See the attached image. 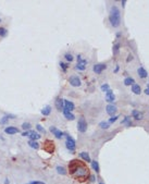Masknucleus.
<instances>
[{
    "mask_svg": "<svg viewBox=\"0 0 149 184\" xmlns=\"http://www.w3.org/2000/svg\"><path fill=\"white\" fill-rule=\"evenodd\" d=\"M70 169V172L75 176L77 179H85L89 175L88 173V169L87 167L85 166L84 164H82V161H78V160H73L71 161V164L69 166Z\"/></svg>",
    "mask_w": 149,
    "mask_h": 184,
    "instance_id": "1",
    "label": "nucleus"
},
{
    "mask_svg": "<svg viewBox=\"0 0 149 184\" xmlns=\"http://www.w3.org/2000/svg\"><path fill=\"white\" fill-rule=\"evenodd\" d=\"M109 20H110V23L113 27H118L120 25V23H121V14H120V10L116 7L111 8Z\"/></svg>",
    "mask_w": 149,
    "mask_h": 184,
    "instance_id": "2",
    "label": "nucleus"
},
{
    "mask_svg": "<svg viewBox=\"0 0 149 184\" xmlns=\"http://www.w3.org/2000/svg\"><path fill=\"white\" fill-rule=\"evenodd\" d=\"M22 136L24 137H29L31 138V141H35V139H39L40 138V135L38 133H36L35 131H26L22 134Z\"/></svg>",
    "mask_w": 149,
    "mask_h": 184,
    "instance_id": "3",
    "label": "nucleus"
},
{
    "mask_svg": "<svg viewBox=\"0 0 149 184\" xmlns=\"http://www.w3.org/2000/svg\"><path fill=\"white\" fill-rule=\"evenodd\" d=\"M86 65H87V60L85 59H82L81 56H77V64H76V69L80 70V71H84L86 69Z\"/></svg>",
    "mask_w": 149,
    "mask_h": 184,
    "instance_id": "4",
    "label": "nucleus"
},
{
    "mask_svg": "<svg viewBox=\"0 0 149 184\" xmlns=\"http://www.w3.org/2000/svg\"><path fill=\"white\" fill-rule=\"evenodd\" d=\"M77 130L80 131L81 133H84L86 132L87 130V123H86V120H85V118H80V120H78V123H77Z\"/></svg>",
    "mask_w": 149,
    "mask_h": 184,
    "instance_id": "5",
    "label": "nucleus"
},
{
    "mask_svg": "<svg viewBox=\"0 0 149 184\" xmlns=\"http://www.w3.org/2000/svg\"><path fill=\"white\" fill-rule=\"evenodd\" d=\"M67 148L70 151H74L75 150V141L73 139L71 136H67V142H65Z\"/></svg>",
    "mask_w": 149,
    "mask_h": 184,
    "instance_id": "6",
    "label": "nucleus"
},
{
    "mask_svg": "<svg viewBox=\"0 0 149 184\" xmlns=\"http://www.w3.org/2000/svg\"><path fill=\"white\" fill-rule=\"evenodd\" d=\"M105 69H106V64H102V63H98L94 65V72L97 73V74H100Z\"/></svg>",
    "mask_w": 149,
    "mask_h": 184,
    "instance_id": "7",
    "label": "nucleus"
},
{
    "mask_svg": "<svg viewBox=\"0 0 149 184\" xmlns=\"http://www.w3.org/2000/svg\"><path fill=\"white\" fill-rule=\"evenodd\" d=\"M56 107H57V109L59 110V111H62V110H63V108H64V100L62 99V98H57Z\"/></svg>",
    "mask_w": 149,
    "mask_h": 184,
    "instance_id": "8",
    "label": "nucleus"
},
{
    "mask_svg": "<svg viewBox=\"0 0 149 184\" xmlns=\"http://www.w3.org/2000/svg\"><path fill=\"white\" fill-rule=\"evenodd\" d=\"M70 83H71V85L74 87L81 86V80L78 79V76H72L70 79Z\"/></svg>",
    "mask_w": 149,
    "mask_h": 184,
    "instance_id": "9",
    "label": "nucleus"
},
{
    "mask_svg": "<svg viewBox=\"0 0 149 184\" xmlns=\"http://www.w3.org/2000/svg\"><path fill=\"white\" fill-rule=\"evenodd\" d=\"M106 99H107V101H109V102H113V101H114L115 96H114V94L112 93V90H109L108 92H106Z\"/></svg>",
    "mask_w": 149,
    "mask_h": 184,
    "instance_id": "10",
    "label": "nucleus"
},
{
    "mask_svg": "<svg viewBox=\"0 0 149 184\" xmlns=\"http://www.w3.org/2000/svg\"><path fill=\"white\" fill-rule=\"evenodd\" d=\"M50 131H51L52 133H53V135L56 136L57 138H61V137H63V132L59 131L57 128H54V126H51V128H50Z\"/></svg>",
    "mask_w": 149,
    "mask_h": 184,
    "instance_id": "11",
    "label": "nucleus"
},
{
    "mask_svg": "<svg viewBox=\"0 0 149 184\" xmlns=\"http://www.w3.org/2000/svg\"><path fill=\"white\" fill-rule=\"evenodd\" d=\"M5 132L7 134H10V135H13V134H16L19 133V130L16 128H14V126H8V128L5 129Z\"/></svg>",
    "mask_w": 149,
    "mask_h": 184,
    "instance_id": "12",
    "label": "nucleus"
},
{
    "mask_svg": "<svg viewBox=\"0 0 149 184\" xmlns=\"http://www.w3.org/2000/svg\"><path fill=\"white\" fill-rule=\"evenodd\" d=\"M62 112H63V114H64V117L67 118V120H74L75 119V117H74V114H73L71 111H69V110H67V109H63L62 110Z\"/></svg>",
    "mask_w": 149,
    "mask_h": 184,
    "instance_id": "13",
    "label": "nucleus"
},
{
    "mask_svg": "<svg viewBox=\"0 0 149 184\" xmlns=\"http://www.w3.org/2000/svg\"><path fill=\"white\" fill-rule=\"evenodd\" d=\"M63 109L72 111V110H74V104L72 101H69V100H64V108Z\"/></svg>",
    "mask_w": 149,
    "mask_h": 184,
    "instance_id": "14",
    "label": "nucleus"
},
{
    "mask_svg": "<svg viewBox=\"0 0 149 184\" xmlns=\"http://www.w3.org/2000/svg\"><path fill=\"white\" fill-rule=\"evenodd\" d=\"M116 107L115 106H113V105H108L107 106V112H108V114H110V115H112L113 113H115L116 112Z\"/></svg>",
    "mask_w": 149,
    "mask_h": 184,
    "instance_id": "15",
    "label": "nucleus"
},
{
    "mask_svg": "<svg viewBox=\"0 0 149 184\" xmlns=\"http://www.w3.org/2000/svg\"><path fill=\"white\" fill-rule=\"evenodd\" d=\"M132 92H133L134 94L139 95L140 94V86H139L138 84H135V83H134V84L132 85Z\"/></svg>",
    "mask_w": 149,
    "mask_h": 184,
    "instance_id": "16",
    "label": "nucleus"
},
{
    "mask_svg": "<svg viewBox=\"0 0 149 184\" xmlns=\"http://www.w3.org/2000/svg\"><path fill=\"white\" fill-rule=\"evenodd\" d=\"M137 72H138V75L141 77V79H145V77L148 76V74H147V71L144 69V68H141V67H140V68L138 69V71H137Z\"/></svg>",
    "mask_w": 149,
    "mask_h": 184,
    "instance_id": "17",
    "label": "nucleus"
},
{
    "mask_svg": "<svg viewBox=\"0 0 149 184\" xmlns=\"http://www.w3.org/2000/svg\"><path fill=\"white\" fill-rule=\"evenodd\" d=\"M50 112H51V107L50 106H46V107H44L43 110H41V114L43 115H49Z\"/></svg>",
    "mask_w": 149,
    "mask_h": 184,
    "instance_id": "18",
    "label": "nucleus"
},
{
    "mask_svg": "<svg viewBox=\"0 0 149 184\" xmlns=\"http://www.w3.org/2000/svg\"><path fill=\"white\" fill-rule=\"evenodd\" d=\"M80 156L82 157L83 159H84L85 161H87V162H91V159H90L89 155H88V153H85V151H83V153L80 154Z\"/></svg>",
    "mask_w": 149,
    "mask_h": 184,
    "instance_id": "19",
    "label": "nucleus"
},
{
    "mask_svg": "<svg viewBox=\"0 0 149 184\" xmlns=\"http://www.w3.org/2000/svg\"><path fill=\"white\" fill-rule=\"evenodd\" d=\"M132 115H133L136 120H140V119H143V113L138 112L137 110H133V112H132Z\"/></svg>",
    "mask_w": 149,
    "mask_h": 184,
    "instance_id": "20",
    "label": "nucleus"
},
{
    "mask_svg": "<svg viewBox=\"0 0 149 184\" xmlns=\"http://www.w3.org/2000/svg\"><path fill=\"white\" fill-rule=\"evenodd\" d=\"M134 83H135V81H134L133 77H126L125 80H124V85H126V86H130V85H133Z\"/></svg>",
    "mask_w": 149,
    "mask_h": 184,
    "instance_id": "21",
    "label": "nucleus"
},
{
    "mask_svg": "<svg viewBox=\"0 0 149 184\" xmlns=\"http://www.w3.org/2000/svg\"><path fill=\"white\" fill-rule=\"evenodd\" d=\"M10 118H13V115H5V117L0 120V124H5V123L10 120Z\"/></svg>",
    "mask_w": 149,
    "mask_h": 184,
    "instance_id": "22",
    "label": "nucleus"
},
{
    "mask_svg": "<svg viewBox=\"0 0 149 184\" xmlns=\"http://www.w3.org/2000/svg\"><path fill=\"white\" fill-rule=\"evenodd\" d=\"M28 145L31 146L32 148H35V149H37L39 147V144L37 143V142H35V141H29L28 142Z\"/></svg>",
    "mask_w": 149,
    "mask_h": 184,
    "instance_id": "23",
    "label": "nucleus"
},
{
    "mask_svg": "<svg viewBox=\"0 0 149 184\" xmlns=\"http://www.w3.org/2000/svg\"><path fill=\"white\" fill-rule=\"evenodd\" d=\"M91 164H93V168H94V170H95L96 172H99L100 171V169H99V164H98V162L97 161H91Z\"/></svg>",
    "mask_w": 149,
    "mask_h": 184,
    "instance_id": "24",
    "label": "nucleus"
},
{
    "mask_svg": "<svg viewBox=\"0 0 149 184\" xmlns=\"http://www.w3.org/2000/svg\"><path fill=\"white\" fill-rule=\"evenodd\" d=\"M99 126H100L101 129H108L109 126H110V123L109 122H105V121H102V122L99 123Z\"/></svg>",
    "mask_w": 149,
    "mask_h": 184,
    "instance_id": "25",
    "label": "nucleus"
},
{
    "mask_svg": "<svg viewBox=\"0 0 149 184\" xmlns=\"http://www.w3.org/2000/svg\"><path fill=\"white\" fill-rule=\"evenodd\" d=\"M57 171H58V173H59V174H65V173H67L65 169L63 168V167H60V166L57 167Z\"/></svg>",
    "mask_w": 149,
    "mask_h": 184,
    "instance_id": "26",
    "label": "nucleus"
},
{
    "mask_svg": "<svg viewBox=\"0 0 149 184\" xmlns=\"http://www.w3.org/2000/svg\"><path fill=\"white\" fill-rule=\"evenodd\" d=\"M22 128H23L24 130H26V131H29V129H31V123L24 122L23 124H22Z\"/></svg>",
    "mask_w": 149,
    "mask_h": 184,
    "instance_id": "27",
    "label": "nucleus"
},
{
    "mask_svg": "<svg viewBox=\"0 0 149 184\" xmlns=\"http://www.w3.org/2000/svg\"><path fill=\"white\" fill-rule=\"evenodd\" d=\"M0 36L1 37H5V36H7V30L3 27H0Z\"/></svg>",
    "mask_w": 149,
    "mask_h": 184,
    "instance_id": "28",
    "label": "nucleus"
},
{
    "mask_svg": "<svg viewBox=\"0 0 149 184\" xmlns=\"http://www.w3.org/2000/svg\"><path fill=\"white\" fill-rule=\"evenodd\" d=\"M110 90V87H109V85L108 84H103V85H101V90H103V92H108V90Z\"/></svg>",
    "mask_w": 149,
    "mask_h": 184,
    "instance_id": "29",
    "label": "nucleus"
},
{
    "mask_svg": "<svg viewBox=\"0 0 149 184\" xmlns=\"http://www.w3.org/2000/svg\"><path fill=\"white\" fill-rule=\"evenodd\" d=\"M119 48H120V45H119V44H116L115 46L113 47V54L114 55H116L119 52Z\"/></svg>",
    "mask_w": 149,
    "mask_h": 184,
    "instance_id": "30",
    "label": "nucleus"
},
{
    "mask_svg": "<svg viewBox=\"0 0 149 184\" xmlns=\"http://www.w3.org/2000/svg\"><path fill=\"white\" fill-rule=\"evenodd\" d=\"M65 59H67V61L71 62V61H73V56L71 54H67V55H65Z\"/></svg>",
    "mask_w": 149,
    "mask_h": 184,
    "instance_id": "31",
    "label": "nucleus"
},
{
    "mask_svg": "<svg viewBox=\"0 0 149 184\" xmlns=\"http://www.w3.org/2000/svg\"><path fill=\"white\" fill-rule=\"evenodd\" d=\"M118 118H119V115H114V117H111V118H110V120H109V123L115 122V121L118 120Z\"/></svg>",
    "mask_w": 149,
    "mask_h": 184,
    "instance_id": "32",
    "label": "nucleus"
},
{
    "mask_svg": "<svg viewBox=\"0 0 149 184\" xmlns=\"http://www.w3.org/2000/svg\"><path fill=\"white\" fill-rule=\"evenodd\" d=\"M36 129H37V131H39V132H41V133H43V132H44V133H45V130H44V128H43V126H41L40 124H37V125H36Z\"/></svg>",
    "mask_w": 149,
    "mask_h": 184,
    "instance_id": "33",
    "label": "nucleus"
},
{
    "mask_svg": "<svg viewBox=\"0 0 149 184\" xmlns=\"http://www.w3.org/2000/svg\"><path fill=\"white\" fill-rule=\"evenodd\" d=\"M26 184H45L44 182H40V181H31V182H28V183H26Z\"/></svg>",
    "mask_w": 149,
    "mask_h": 184,
    "instance_id": "34",
    "label": "nucleus"
},
{
    "mask_svg": "<svg viewBox=\"0 0 149 184\" xmlns=\"http://www.w3.org/2000/svg\"><path fill=\"white\" fill-rule=\"evenodd\" d=\"M60 67H61L62 69L65 71V70L67 69V64H65V63H63V62H61V63H60Z\"/></svg>",
    "mask_w": 149,
    "mask_h": 184,
    "instance_id": "35",
    "label": "nucleus"
},
{
    "mask_svg": "<svg viewBox=\"0 0 149 184\" xmlns=\"http://www.w3.org/2000/svg\"><path fill=\"white\" fill-rule=\"evenodd\" d=\"M145 94H146V95H149V87H147L146 90H145Z\"/></svg>",
    "mask_w": 149,
    "mask_h": 184,
    "instance_id": "36",
    "label": "nucleus"
},
{
    "mask_svg": "<svg viewBox=\"0 0 149 184\" xmlns=\"http://www.w3.org/2000/svg\"><path fill=\"white\" fill-rule=\"evenodd\" d=\"M5 184H10V182H9V180H8V179H5Z\"/></svg>",
    "mask_w": 149,
    "mask_h": 184,
    "instance_id": "37",
    "label": "nucleus"
},
{
    "mask_svg": "<svg viewBox=\"0 0 149 184\" xmlns=\"http://www.w3.org/2000/svg\"><path fill=\"white\" fill-rule=\"evenodd\" d=\"M119 71V65H116V68H115V70H114V72H118Z\"/></svg>",
    "mask_w": 149,
    "mask_h": 184,
    "instance_id": "38",
    "label": "nucleus"
},
{
    "mask_svg": "<svg viewBox=\"0 0 149 184\" xmlns=\"http://www.w3.org/2000/svg\"><path fill=\"white\" fill-rule=\"evenodd\" d=\"M99 184H103V183H99Z\"/></svg>",
    "mask_w": 149,
    "mask_h": 184,
    "instance_id": "39",
    "label": "nucleus"
}]
</instances>
